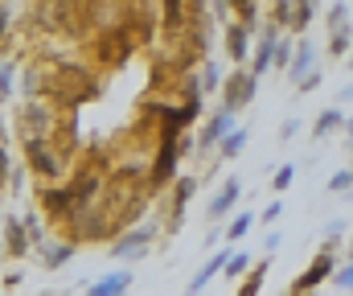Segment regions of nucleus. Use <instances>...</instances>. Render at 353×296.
Returning <instances> with one entry per match:
<instances>
[{
	"label": "nucleus",
	"mask_w": 353,
	"mask_h": 296,
	"mask_svg": "<svg viewBox=\"0 0 353 296\" xmlns=\"http://www.w3.org/2000/svg\"><path fill=\"white\" fill-rule=\"evenodd\" d=\"M255 95V75H230L226 79V95H222V107L226 111H239V107H247Z\"/></svg>",
	"instance_id": "nucleus-1"
},
{
	"label": "nucleus",
	"mask_w": 353,
	"mask_h": 296,
	"mask_svg": "<svg viewBox=\"0 0 353 296\" xmlns=\"http://www.w3.org/2000/svg\"><path fill=\"white\" fill-rule=\"evenodd\" d=\"M25 148H29V165H33L41 177H58V173H62V165L54 161V152H50V144H46L41 136H29Z\"/></svg>",
	"instance_id": "nucleus-2"
},
{
	"label": "nucleus",
	"mask_w": 353,
	"mask_h": 296,
	"mask_svg": "<svg viewBox=\"0 0 353 296\" xmlns=\"http://www.w3.org/2000/svg\"><path fill=\"white\" fill-rule=\"evenodd\" d=\"M176 152H181V148H176V136H165V140H161V152H157V165H152V181H157V186H165V181L173 177Z\"/></svg>",
	"instance_id": "nucleus-3"
},
{
	"label": "nucleus",
	"mask_w": 353,
	"mask_h": 296,
	"mask_svg": "<svg viewBox=\"0 0 353 296\" xmlns=\"http://www.w3.org/2000/svg\"><path fill=\"white\" fill-rule=\"evenodd\" d=\"M152 239V226H136L132 235H123L115 247H111V255L115 259H132V255H144V243Z\"/></svg>",
	"instance_id": "nucleus-4"
},
{
	"label": "nucleus",
	"mask_w": 353,
	"mask_h": 296,
	"mask_svg": "<svg viewBox=\"0 0 353 296\" xmlns=\"http://www.w3.org/2000/svg\"><path fill=\"white\" fill-rule=\"evenodd\" d=\"M128 288H132V272H111V276L94 280L87 296H128Z\"/></svg>",
	"instance_id": "nucleus-5"
},
{
	"label": "nucleus",
	"mask_w": 353,
	"mask_h": 296,
	"mask_svg": "<svg viewBox=\"0 0 353 296\" xmlns=\"http://www.w3.org/2000/svg\"><path fill=\"white\" fill-rule=\"evenodd\" d=\"M230 132H234V111H226V107H222V111H218V115L205 124V132H201V148H210V144L226 140Z\"/></svg>",
	"instance_id": "nucleus-6"
},
{
	"label": "nucleus",
	"mask_w": 353,
	"mask_h": 296,
	"mask_svg": "<svg viewBox=\"0 0 353 296\" xmlns=\"http://www.w3.org/2000/svg\"><path fill=\"white\" fill-rule=\"evenodd\" d=\"M329 272H333V255H329V251H321V255L308 264V272L296 280V293H308V288H316V284H321Z\"/></svg>",
	"instance_id": "nucleus-7"
},
{
	"label": "nucleus",
	"mask_w": 353,
	"mask_h": 296,
	"mask_svg": "<svg viewBox=\"0 0 353 296\" xmlns=\"http://www.w3.org/2000/svg\"><path fill=\"white\" fill-rule=\"evenodd\" d=\"M239 194H243V186H239V177H226V186L214 194V201H210V218H226V210L239 201Z\"/></svg>",
	"instance_id": "nucleus-8"
},
{
	"label": "nucleus",
	"mask_w": 353,
	"mask_h": 296,
	"mask_svg": "<svg viewBox=\"0 0 353 296\" xmlns=\"http://www.w3.org/2000/svg\"><path fill=\"white\" fill-rule=\"evenodd\" d=\"M226 259H230L226 251H222V255H214V259H210V264H205V268H201V272H197L193 280H189V288H185V296H197V293H201V288H205V284H210V280H214V276H218L222 268H226Z\"/></svg>",
	"instance_id": "nucleus-9"
},
{
	"label": "nucleus",
	"mask_w": 353,
	"mask_h": 296,
	"mask_svg": "<svg viewBox=\"0 0 353 296\" xmlns=\"http://www.w3.org/2000/svg\"><path fill=\"white\" fill-rule=\"evenodd\" d=\"M312 58H316V50H312L308 41H300V46H296V58H292V66H288L292 83H304V79H308V70H312Z\"/></svg>",
	"instance_id": "nucleus-10"
},
{
	"label": "nucleus",
	"mask_w": 353,
	"mask_h": 296,
	"mask_svg": "<svg viewBox=\"0 0 353 296\" xmlns=\"http://www.w3.org/2000/svg\"><path fill=\"white\" fill-rule=\"evenodd\" d=\"M275 46H279V41H275V33H263V41H259V54H255V75H263L267 66L275 62Z\"/></svg>",
	"instance_id": "nucleus-11"
},
{
	"label": "nucleus",
	"mask_w": 353,
	"mask_h": 296,
	"mask_svg": "<svg viewBox=\"0 0 353 296\" xmlns=\"http://www.w3.org/2000/svg\"><path fill=\"white\" fill-rule=\"evenodd\" d=\"M226 41H230V58L243 62V58H247V25H234V29L226 33Z\"/></svg>",
	"instance_id": "nucleus-12"
},
{
	"label": "nucleus",
	"mask_w": 353,
	"mask_h": 296,
	"mask_svg": "<svg viewBox=\"0 0 353 296\" xmlns=\"http://www.w3.org/2000/svg\"><path fill=\"white\" fill-rule=\"evenodd\" d=\"M8 251H12V255H25V251H29V239H25L21 222H8Z\"/></svg>",
	"instance_id": "nucleus-13"
},
{
	"label": "nucleus",
	"mask_w": 353,
	"mask_h": 296,
	"mask_svg": "<svg viewBox=\"0 0 353 296\" xmlns=\"http://www.w3.org/2000/svg\"><path fill=\"white\" fill-rule=\"evenodd\" d=\"M243 144H247V128H234V132L222 140V152H226V157H239V152H243Z\"/></svg>",
	"instance_id": "nucleus-14"
},
{
	"label": "nucleus",
	"mask_w": 353,
	"mask_h": 296,
	"mask_svg": "<svg viewBox=\"0 0 353 296\" xmlns=\"http://www.w3.org/2000/svg\"><path fill=\"white\" fill-rule=\"evenodd\" d=\"M292 29H304L308 21H312V0H296V8H292Z\"/></svg>",
	"instance_id": "nucleus-15"
},
{
	"label": "nucleus",
	"mask_w": 353,
	"mask_h": 296,
	"mask_svg": "<svg viewBox=\"0 0 353 296\" xmlns=\"http://www.w3.org/2000/svg\"><path fill=\"white\" fill-rule=\"evenodd\" d=\"M345 119H341V111H325L321 119H316V136H329V132H337Z\"/></svg>",
	"instance_id": "nucleus-16"
},
{
	"label": "nucleus",
	"mask_w": 353,
	"mask_h": 296,
	"mask_svg": "<svg viewBox=\"0 0 353 296\" xmlns=\"http://www.w3.org/2000/svg\"><path fill=\"white\" fill-rule=\"evenodd\" d=\"M193 190H197V181H193V177H181V181H176V194H173V206H176V214H181V206L189 201V194H193Z\"/></svg>",
	"instance_id": "nucleus-17"
},
{
	"label": "nucleus",
	"mask_w": 353,
	"mask_h": 296,
	"mask_svg": "<svg viewBox=\"0 0 353 296\" xmlns=\"http://www.w3.org/2000/svg\"><path fill=\"white\" fill-rule=\"evenodd\" d=\"M263 272H267V264H259V272L247 276V284L239 288V296H259V288H263Z\"/></svg>",
	"instance_id": "nucleus-18"
},
{
	"label": "nucleus",
	"mask_w": 353,
	"mask_h": 296,
	"mask_svg": "<svg viewBox=\"0 0 353 296\" xmlns=\"http://www.w3.org/2000/svg\"><path fill=\"white\" fill-rule=\"evenodd\" d=\"M251 222H255V214H239V218L230 222V243H234V239H243V235L251 230Z\"/></svg>",
	"instance_id": "nucleus-19"
},
{
	"label": "nucleus",
	"mask_w": 353,
	"mask_h": 296,
	"mask_svg": "<svg viewBox=\"0 0 353 296\" xmlns=\"http://www.w3.org/2000/svg\"><path fill=\"white\" fill-rule=\"evenodd\" d=\"M345 46H350V25L345 29H333V37H329V50L333 54H345Z\"/></svg>",
	"instance_id": "nucleus-20"
},
{
	"label": "nucleus",
	"mask_w": 353,
	"mask_h": 296,
	"mask_svg": "<svg viewBox=\"0 0 353 296\" xmlns=\"http://www.w3.org/2000/svg\"><path fill=\"white\" fill-rule=\"evenodd\" d=\"M234 4V12L243 17V25H255V0H230Z\"/></svg>",
	"instance_id": "nucleus-21"
},
{
	"label": "nucleus",
	"mask_w": 353,
	"mask_h": 296,
	"mask_svg": "<svg viewBox=\"0 0 353 296\" xmlns=\"http://www.w3.org/2000/svg\"><path fill=\"white\" fill-rule=\"evenodd\" d=\"M70 255H74V247H70V243H62L58 251H50V255H46V264H50V268H58V264H66Z\"/></svg>",
	"instance_id": "nucleus-22"
},
{
	"label": "nucleus",
	"mask_w": 353,
	"mask_h": 296,
	"mask_svg": "<svg viewBox=\"0 0 353 296\" xmlns=\"http://www.w3.org/2000/svg\"><path fill=\"white\" fill-rule=\"evenodd\" d=\"M350 186H353V173H350V169H341V173H337V177L329 181V190H333V194H345Z\"/></svg>",
	"instance_id": "nucleus-23"
},
{
	"label": "nucleus",
	"mask_w": 353,
	"mask_h": 296,
	"mask_svg": "<svg viewBox=\"0 0 353 296\" xmlns=\"http://www.w3.org/2000/svg\"><path fill=\"white\" fill-rule=\"evenodd\" d=\"M292 177H296V169H292V165H283V169H279V173H275V181H271V186H275V190H279V194H283V190H288V186H292Z\"/></svg>",
	"instance_id": "nucleus-24"
},
{
	"label": "nucleus",
	"mask_w": 353,
	"mask_h": 296,
	"mask_svg": "<svg viewBox=\"0 0 353 296\" xmlns=\"http://www.w3.org/2000/svg\"><path fill=\"white\" fill-rule=\"evenodd\" d=\"M222 272H226V276H243V272H247V255H230Z\"/></svg>",
	"instance_id": "nucleus-25"
},
{
	"label": "nucleus",
	"mask_w": 353,
	"mask_h": 296,
	"mask_svg": "<svg viewBox=\"0 0 353 296\" xmlns=\"http://www.w3.org/2000/svg\"><path fill=\"white\" fill-rule=\"evenodd\" d=\"M279 214H283V206H279V201H271V206H267V210L259 214V218H263V222H275Z\"/></svg>",
	"instance_id": "nucleus-26"
},
{
	"label": "nucleus",
	"mask_w": 353,
	"mask_h": 296,
	"mask_svg": "<svg viewBox=\"0 0 353 296\" xmlns=\"http://www.w3.org/2000/svg\"><path fill=\"white\" fill-rule=\"evenodd\" d=\"M288 58H292V41H279L275 46V62H288Z\"/></svg>",
	"instance_id": "nucleus-27"
},
{
	"label": "nucleus",
	"mask_w": 353,
	"mask_h": 296,
	"mask_svg": "<svg viewBox=\"0 0 353 296\" xmlns=\"http://www.w3.org/2000/svg\"><path fill=\"white\" fill-rule=\"evenodd\" d=\"M337 284H341V288H353V264H350V268H341V272H337Z\"/></svg>",
	"instance_id": "nucleus-28"
},
{
	"label": "nucleus",
	"mask_w": 353,
	"mask_h": 296,
	"mask_svg": "<svg viewBox=\"0 0 353 296\" xmlns=\"http://www.w3.org/2000/svg\"><path fill=\"white\" fill-rule=\"evenodd\" d=\"M4 173H8V157L0 152V181H4Z\"/></svg>",
	"instance_id": "nucleus-29"
},
{
	"label": "nucleus",
	"mask_w": 353,
	"mask_h": 296,
	"mask_svg": "<svg viewBox=\"0 0 353 296\" xmlns=\"http://www.w3.org/2000/svg\"><path fill=\"white\" fill-rule=\"evenodd\" d=\"M4 17H8V12H4V8H0V33H4V25H8V21H4Z\"/></svg>",
	"instance_id": "nucleus-30"
},
{
	"label": "nucleus",
	"mask_w": 353,
	"mask_h": 296,
	"mask_svg": "<svg viewBox=\"0 0 353 296\" xmlns=\"http://www.w3.org/2000/svg\"><path fill=\"white\" fill-rule=\"evenodd\" d=\"M345 128H350V140H353V115H350V119H345Z\"/></svg>",
	"instance_id": "nucleus-31"
},
{
	"label": "nucleus",
	"mask_w": 353,
	"mask_h": 296,
	"mask_svg": "<svg viewBox=\"0 0 353 296\" xmlns=\"http://www.w3.org/2000/svg\"><path fill=\"white\" fill-rule=\"evenodd\" d=\"M0 247H4V243H0Z\"/></svg>",
	"instance_id": "nucleus-32"
},
{
	"label": "nucleus",
	"mask_w": 353,
	"mask_h": 296,
	"mask_svg": "<svg viewBox=\"0 0 353 296\" xmlns=\"http://www.w3.org/2000/svg\"><path fill=\"white\" fill-rule=\"evenodd\" d=\"M350 251H353V247H350Z\"/></svg>",
	"instance_id": "nucleus-33"
}]
</instances>
